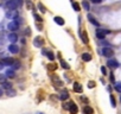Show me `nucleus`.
<instances>
[{"instance_id":"obj_42","label":"nucleus","mask_w":121,"mask_h":114,"mask_svg":"<svg viewBox=\"0 0 121 114\" xmlns=\"http://www.w3.org/2000/svg\"><path fill=\"white\" fill-rule=\"evenodd\" d=\"M120 100H121V97H120Z\"/></svg>"},{"instance_id":"obj_3","label":"nucleus","mask_w":121,"mask_h":114,"mask_svg":"<svg viewBox=\"0 0 121 114\" xmlns=\"http://www.w3.org/2000/svg\"><path fill=\"white\" fill-rule=\"evenodd\" d=\"M33 45H35L36 48H42V46L44 45V39H43L42 37H36V38L33 39Z\"/></svg>"},{"instance_id":"obj_5","label":"nucleus","mask_w":121,"mask_h":114,"mask_svg":"<svg viewBox=\"0 0 121 114\" xmlns=\"http://www.w3.org/2000/svg\"><path fill=\"white\" fill-rule=\"evenodd\" d=\"M102 53H103L104 57H112L114 55V52H113V50L110 48H103L102 49Z\"/></svg>"},{"instance_id":"obj_19","label":"nucleus","mask_w":121,"mask_h":114,"mask_svg":"<svg viewBox=\"0 0 121 114\" xmlns=\"http://www.w3.org/2000/svg\"><path fill=\"white\" fill-rule=\"evenodd\" d=\"M52 80H53V82H55V83H57L58 86H63V82L60 81V80H59V79H58L57 76H56V77L53 76V77H52Z\"/></svg>"},{"instance_id":"obj_38","label":"nucleus","mask_w":121,"mask_h":114,"mask_svg":"<svg viewBox=\"0 0 121 114\" xmlns=\"http://www.w3.org/2000/svg\"><path fill=\"white\" fill-rule=\"evenodd\" d=\"M110 81L114 82V75H113V74H110Z\"/></svg>"},{"instance_id":"obj_25","label":"nucleus","mask_w":121,"mask_h":114,"mask_svg":"<svg viewBox=\"0 0 121 114\" xmlns=\"http://www.w3.org/2000/svg\"><path fill=\"white\" fill-rule=\"evenodd\" d=\"M38 7H39V10H40V12H42V13H45V12H46V9L44 7V5H43L42 3H39V4H38Z\"/></svg>"},{"instance_id":"obj_39","label":"nucleus","mask_w":121,"mask_h":114,"mask_svg":"<svg viewBox=\"0 0 121 114\" xmlns=\"http://www.w3.org/2000/svg\"><path fill=\"white\" fill-rule=\"evenodd\" d=\"M4 68V64H3V62H0V69H3Z\"/></svg>"},{"instance_id":"obj_1","label":"nucleus","mask_w":121,"mask_h":114,"mask_svg":"<svg viewBox=\"0 0 121 114\" xmlns=\"http://www.w3.org/2000/svg\"><path fill=\"white\" fill-rule=\"evenodd\" d=\"M22 5V0H9V1L6 3V7L11 11L18 9L19 6Z\"/></svg>"},{"instance_id":"obj_28","label":"nucleus","mask_w":121,"mask_h":114,"mask_svg":"<svg viewBox=\"0 0 121 114\" xmlns=\"http://www.w3.org/2000/svg\"><path fill=\"white\" fill-rule=\"evenodd\" d=\"M115 89H116L117 92L121 93V82H117V83L115 84Z\"/></svg>"},{"instance_id":"obj_9","label":"nucleus","mask_w":121,"mask_h":114,"mask_svg":"<svg viewBox=\"0 0 121 114\" xmlns=\"http://www.w3.org/2000/svg\"><path fill=\"white\" fill-rule=\"evenodd\" d=\"M59 99L62 100V101L68 100V99H69V93H68L67 90H63L62 93H60V95H59Z\"/></svg>"},{"instance_id":"obj_36","label":"nucleus","mask_w":121,"mask_h":114,"mask_svg":"<svg viewBox=\"0 0 121 114\" xmlns=\"http://www.w3.org/2000/svg\"><path fill=\"white\" fill-rule=\"evenodd\" d=\"M25 35H31V30H30V27H27V29L25 30Z\"/></svg>"},{"instance_id":"obj_8","label":"nucleus","mask_w":121,"mask_h":114,"mask_svg":"<svg viewBox=\"0 0 121 114\" xmlns=\"http://www.w3.org/2000/svg\"><path fill=\"white\" fill-rule=\"evenodd\" d=\"M88 19H89V22L93 24V25H95V26H100V24H99V22L95 19V17L93 16V14H88Z\"/></svg>"},{"instance_id":"obj_10","label":"nucleus","mask_w":121,"mask_h":114,"mask_svg":"<svg viewBox=\"0 0 121 114\" xmlns=\"http://www.w3.org/2000/svg\"><path fill=\"white\" fill-rule=\"evenodd\" d=\"M9 51H10V52H12V53H18V52H19V48H18L17 45L12 44V45H10V46H9Z\"/></svg>"},{"instance_id":"obj_34","label":"nucleus","mask_w":121,"mask_h":114,"mask_svg":"<svg viewBox=\"0 0 121 114\" xmlns=\"http://www.w3.org/2000/svg\"><path fill=\"white\" fill-rule=\"evenodd\" d=\"M69 107H70V102H69V103H64V105H63V108H64V109H69Z\"/></svg>"},{"instance_id":"obj_24","label":"nucleus","mask_w":121,"mask_h":114,"mask_svg":"<svg viewBox=\"0 0 121 114\" xmlns=\"http://www.w3.org/2000/svg\"><path fill=\"white\" fill-rule=\"evenodd\" d=\"M73 9L76 11V12H78V11H81V9H80V5L77 4V3H73Z\"/></svg>"},{"instance_id":"obj_13","label":"nucleus","mask_w":121,"mask_h":114,"mask_svg":"<svg viewBox=\"0 0 121 114\" xmlns=\"http://www.w3.org/2000/svg\"><path fill=\"white\" fill-rule=\"evenodd\" d=\"M83 113L84 114H93L94 113V109L91 107H89V106H84L83 107Z\"/></svg>"},{"instance_id":"obj_29","label":"nucleus","mask_w":121,"mask_h":114,"mask_svg":"<svg viewBox=\"0 0 121 114\" xmlns=\"http://www.w3.org/2000/svg\"><path fill=\"white\" fill-rule=\"evenodd\" d=\"M110 102H112V106H113V107L116 106V102H115V99H114L113 95H110Z\"/></svg>"},{"instance_id":"obj_33","label":"nucleus","mask_w":121,"mask_h":114,"mask_svg":"<svg viewBox=\"0 0 121 114\" xmlns=\"http://www.w3.org/2000/svg\"><path fill=\"white\" fill-rule=\"evenodd\" d=\"M26 5L29 6V9H32V3H31V0H26Z\"/></svg>"},{"instance_id":"obj_31","label":"nucleus","mask_w":121,"mask_h":114,"mask_svg":"<svg viewBox=\"0 0 121 114\" xmlns=\"http://www.w3.org/2000/svg\"><path fill=\"white\" fill-rule=\"evenodd\" d=\"M56 68H57V67H56L55 64H49V66H48V69H49V70H55Z\"/></svg>"},{"instance_id":"obj_30","label":"nucleus","mask_w":121,"mask_h":114,"mask_svg":"<svg viewBox=\"0 0 121 114\" xmlns=\"http://www.w3.org/2000/svg\"><path fill=\"white\" fill-rule=\"evenodd\" d=\"M35 18H36V20H37L38 23H42V22H43L42 17H40V16H38V14H35Z\"/></svg>"},{"instance_id":"obj_22","label":"nucleus","mask_w":121,"mask_h":114,"mask_svg":"<svg viewBox=\"0 0 121 114\" xmlns=\"http://www.w3.org/2000/svg\"><path fill=\"white\" fill-rule=\"evenodd\" d=\"M6 94H7L9 96H14V95H16V90H13L12 88H11V89H7Z\"/></svg>"},{"instance_id":"obj_41","label":"nucleus","mask_w":121,"mask_h":114,"mask_svg":"<svg viewBox=\"0 0 121 114\" xmlns=\"http://www.w3.org/2000/svg\"><path fill=\"white\" fill-rule=\"evenodd\" d=\"M36 114H44V113H42V112H38V113H36Z\"/></svg>"},{"instance_id":"obj_32","label":"nucleus","mask_w":121,"mask_h":114,"mask_svg":"<svg viewBox=\"0 0 121 114\" xmlns=\"http://www.w3.org/2000/svg\"><path fill=\"white\" fill-rule=\"evenodd\" d=\"M88 87H89V88H94V87H95V82L90 81V82L88 83Z\"/></svg>"},{"instance_id":"obj_16","label":"nucleus","mask_w":121,"mask_h":114,"mask_svg":"<svg viewBox=\"0 0 121 114\" xmlns=\"http://www.w3.org/2000/svg\"><path fill=\"white\" fill-rule=\"evenodd\" d=\"M44 53L48 55V58H49L50 61H53V60H55V53H53L52 51H44Z\"/></svg>"},{"instance_id":"obj_7","label":"nucleus","mask_w":121,"mask_h":114,"mask_svg":"<svg viewBox=\"0 0 121 114\" xmlns=\"http://www.w3.org/2000/svg\"><path fill=\"white\" fill-rule=\"evenodd\" d=\"M69 110H70V113L71 114H76L77 112H78V107L74 103V102H70V107H69Z\"/></svg>"},{"instance_id":"obj_2","label":"nucleus","mask_w":121,"mask_h":114,"mask_svg":"<svg viewBox=\"0 0 121 114\" xmlns=\"http://www.w3.org/2000/svg\"><path fill=\"white\" fill-rule=\"evenodd\" d=\"M107 33H109L108 30H103V29H97L96 30V37L99 39H104V37H106Z\"/></svg>"},{"instance_id":"obj_20","label":"nucleus","mask_w":121,"mask_h":114,"mask_svg":"<svg viewBox=\"0 0 121 114\" xmlns=\"http://www.w3.org/2000/svg\"><path fill=\"white\" fill-rule=\"evenodd\" d=\"M82 40L84 44L88 43V36H87V32H82Z\"/></svg>"},{"instance_id":"obj_40","label":"nucleus","mask_w":121,"mask_h":114,"mask_svg":"<svg viewBox=\"0 0 121 114\" xmlns=\"http://www.w3.org/2000/svg\"><path fill=\"white\" fill-rule=\"evenodd\" d=\"M3 93H4V92H3V89H1V88H0V96H1V95H3Z\"/></svg>"},{"instance_id":"obj_4","label":"nucleus","mask_w":121,"mask_h":114,"mask_svg":"<svg viewBox=\"0 0 121 114\" xmlns=\"http://www.w3.org/2000/svg\"><path fill=\"white\" fill-rule=\"evenodd\" d=\"M107 66H108L109 68H113V69H115V68H119V67H120L119 62H117V61H115V60H113V58L108 60V62H107Z\"/></svg>"},{"instance_id":"obj_12","label":"nucleus","mask_w":121,"mask_h":114,"mask_svg":"<svg viewBox=\"0 0 121 114\" xmlns=\"http://www.w3.org/2000/svg\"><path fill=\"white\" fill-rule=\"evenodd\" d=\"M9 40H10L11 43H16V42L18 40V36H17L16 33H10V35H9Z\"/></svg>"},{"instance_id":"obj_11","label":"nucleus","mask_w":121,"mask_h":114,"mask_svg":"<svg viewBox=\"0 0 121 114\" xmlns=\"http://www.w3.org/2000/svg\"><path fill=\"white\" fill-rule=\"evenodd\" d=\"M82 90H83L82 86H81L78 82H75V83H74V92H76V93H82Z\"/></svg>"},{"instance_id":"obj_15","label":"nucleus","mask_w":121,"mask_h":114,"mask_svg":"<svg viewBox=\"0 0 121 114\" xmlns=\"http://www.w3.org/2000/svg\"><path fill=\"white\" fill-rule=\"evenodd\" d=\"M82 60L84 61V62H89V61H91V55L90 53H82Z\"/></svg>"},{"instance_id":"obj_35","label":"nucleus","mask_w":121,"mask_h":114,"mask_svg":"<svg viewBox=\"0 0 121 114\" xmlns=\"http://www.w3.org/2000/svg\"><path fill=\"white\" fill-rule=\"evenodd\" d=\"M90 1L94 4H100V3H102V0H90Z\"/></svg>"},{"instance_id":"obj_6","label":"nucleus","mask_w":121,"mask_h":114,"mask_svg":"<svg viewBox=\"0 0 121 114\" xmlns=\"http://www.w3.org/2000/svg\"><path fill=\"white\" fill-rule=\"evenodd\" d=\"M7 29H9L10 31H17V30L19 29V25L16 24L14 22H11V23L7 24Z\"/></svg>"},{"instance_id":"obj_37","label":"nucleus","mask_w":121,"mask_h":114,"mask_svg":"<svg viewBox=\"0 0 121 114\" xmlns=\"http://www.w3.org/2000/svg\"><path fill=\"white\" fill-rule=\"evenodd\" d=\"M101 71H102V74H103V75H106V74H107V70H106V68H104V67H102V68H101Z\"/></svg>"},{"instance_id":"obj_27","label":"nucleus","mask_w":121,"mask_h":114,"mask_svg":"<svg viewBox=\"0 0 121 114\" xmlns=\"http://www.w3.org/2000/svg\"><path fill=\"white\" fill-rule=\"evenodd\" d=\"M3 86H4V88H6V89H11V88H12V84H11L10 82H4Z\"/></svg>"},{"instance_id":"obj_23","label":"nucleus","mask_w":121,"mask_h":114,"mask_svg":"<svg viewBox=\"0 0 121 114\" xmlns=\"http://www.w3.org/2000/svg\"><path fill=\"white\" fill-rule=\"evenodd\" d=\"M82 6H83L84 10H87V11L90 10V6H89V3H88V1H83V3H82Z\"/></svg>"},{"instance_id":"obj_18","label":"nucleus","mask_w":121,"mask_h":114,"mask_svg":"<svg viewBox=\"0 0 121 114\" xmlns=\"http://www.w3.org/2000/svg\"><path fill=\"white\" fill-rule=\"evenodd\" d=\"M60 66H62V68H64V69H67V70L70 69V66H69L67 62H64L63 60H60Z\"/></svg>"},{"instance_id":"obj_21","label":"nucleus","mask_w":121,"mask_h":114,"mask_svg":"<svg viewBox=\"0 0 121 114\" xmlns=\"http://www.w3.org/2000/svg\"><path fill=\"white\" fill-rule=\"evenodd\" d=\"M6 76L12 79V77H14V76H16V74H14V71H13V70H7V71H6Z\"/></svg>"},{"instance_id":"obj_14","label":"nucleus","mask_w":121,"mask_h":114,"mask_svg":"<svg viewBox=\"0 0 121 114\" xmlns=\"http://www.w3.org/2000/svg\"><path fill=\"white\" fill-rule=\"evenodd\" d=\"M53 20H55V23H56V24H58V25H60V26L64 25V20H63V18H62V17H55V18H53Z\"/></svg>"},{"instance_id":"obj_17","label":"nucleus","mask_w":121,"mask_h":114,"mask_svg":"<svg viewBox=\"0 0 121 114\" xmlns=\"http://www.w3.org/2000/svg\"><path fill=\"white\" fill-rule=\"evenodd\" d=\"M12 63H13L12 58H4L3 61V64H6V66H12Z\"/></svg>"},{"instance_id":"obj_26","label":"nucleus","mask_w":121,"mask_h":114,"mask_svg":"<svg viewBox=\"0 0 121 114\" xmlns=\"http://www.w3.org/2000/svg\"><path fill=\"white\" fill-rule=\"evenodd\" d=\"M12 67H13L14 70H16V69H19V68H20V63H19V62H13V63H12Z\"/></svg>"}]
</instances>
